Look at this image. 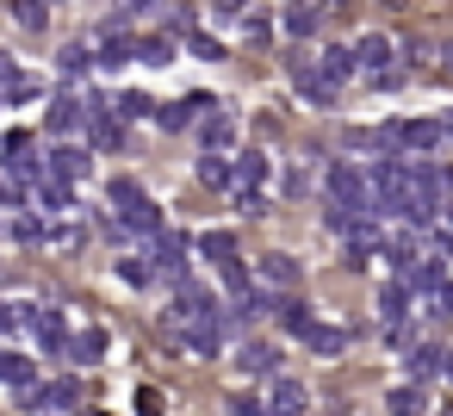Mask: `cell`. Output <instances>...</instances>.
<instances>
[{"mask_svg": "<svg viewBox=\"0 0 453 416\" xmlns=\"http://www.w3.org/2000/svg\"><path fill=\"white\" fill-rule=\"evenodd\" d=\"M261 280H267V286H292V280H298V261H292V255H261Z\"/></svg>", "mask_w": 453, "mask_h": 416, "instance_id": "4dcf8cb0", "label": "cell"}, {"mask_svg": "<svg viewBox=\"0 0 453 416\" xmlns=\"http://www.w3.org/2000/svg\"><path fill=\"white\" fill-rule=\"evenodd\" d=\"M323 75H329V81L342 88V81H354V75H360V57L335 44V50H323Z\"/></svg>", "mask_w": 453, "mask_h": 416, "instance_id": "cb8c5ba5", "label": "cell"}, {"mask_svg": "<svg viewBox=\"0 0 453 416\" xmlns=\"http://www.w3.org/2000/svg\"><path fill=\"white\" fill-rule=\"evenodd\" d=\"M131 404H137V416H162V410H168V397H162L156 385H137V397H131Z\"/></svg>", "mask_w": 453, "mask_h": 416, "instance_id": "60d3db41", "label": "cell"}, {"mask_svg": "<svg viewBox=\"0 0 453 416\" xmlns=\"http://www.w3.org/2000/svg\"><path fill=\"white\" fill-rule=\"evenodd\" d=\"M26 404H32L38 416H63V410H75V404H81V385H75V379H50V385H32V391H26Z\"/></svg>", "mask_w": 453, "mask_h": 416, "instance_id": "5b68a950", "label": "cell"}, {"mask_svg": "<svg viewBox=\"0 0 453 416\" xmlns=\"http://www.w3.org/2000/svg\"><path fill=\"white\" fill-rule=\"evenodd\" d=\"M354 57H360V75H372L379 88H397V81H403V69L391 63V38H379V32H372V38H360V44H354Z\"/></svg>", "mask_w": 453, "mask_h": 416, "instance_id": "7a4b0ae2", "label": "cell"}, {"mask_svg": "<svg viewBox=\"0 0 453 416\" xmlns=\"http://www.w3.org/2000/svg\"><path fill=\"white\" fill-rule=\"evenodd\" d=\"M329 199H335V212H372V218H379V205H372V174H360L354 162H335V168H329Z\"/></svg>", "mask_w": 453, "mask_h": 416, "instance_id": "6da1fadb", "label": "cell"}, {"mask_svg": "<svg viewBox=\"0 0 453 416\" xmlns=\"http://www.w3.org/2000/svg\"><path fill=\"white\" fill-rule=\"evenodd\" d=\"M7 168H13L19 181H38V156H32V137H26V131L7 137Z\"/></svg>", "mask_w": 453, "mask_h": 416, "instance_id": "e0dca14e", "label": "cell"}, {"mask_svg": "<svg viewBox=\"0 0 453 416\" xmlns=\"http://www.w3.org/2000/svg\"><path fill=\"white\" fill-rule=\"evenodd\" d=\"M261 181H267V156L242 150V156H236V187H230V193H261Z\"/></svg>", "mask_w": 453, "mask_h": 416, "instance_id": "ac0fdd59", "label": "cell"}, {"mask_svg": "<svg viewBox=\"0 0 453 416\" xmlns=\"http://www.w3.org/2000/svg\"><path fill=\"white\" fill-rule=\"evenodd\" d=\"M50 7H63V0H50Z\"/></svg>", "mask_w": 453, "mask_h": 416, "instance_id": "6f0895ef", "label": "cell"}, {"mask_svg": "<svg viewBox=\"0 0 453 416\" xmlns=\"http://www.w3.org/2000/svg\"><path fill=\"white\" fill-rule=\"evenodd\" d=\"M410 280H385L379 286V317H385V329H397V323H410Z\"/></svg>", "mask_w": 453, "mask_h": 416, "instance_id": "ba28073f", "label": "cell"}, {"mask_svg": "<svg viewBox=\"0 0 453 416\" xmlns=\"http://www.w3.org/2000/svg\"><path fill=\"white\" fill-rule=\"evenodd\" d=\"M211 13H224V19H242V13H249V0H211Z\"/></svg>", "mask_w": 453, "mask_h": 416, "instance_id": "bcb514c9", "label": "cell"}, {"mask_svg": "<svg viewBox=\"0 0 453 416\" xmlns=\"http://www.w3.org/2000/svg\"><path fill=\"white\" fill-rule=\"evenodd\" d=\"M137 57L162 69V63H174V44H168V38H143V44H137Z\"/></svg>", "mask_w": 453, "mask_h": 416, "instance_id": "74e56055", "label": "cell"}, {"mask_svg": "<svg viewBox=\"0 0 453 416\" xmlns=\"http://www.w3.org/2000/svg\"><path fill=\"white\" fill-rule=\"evenodd\" d=\"M286 75H292V88H298L311 106H335V81L323 75V63H311V57H286Z\"/></svg>", "mask_w": 453, "mask_h": 416, "instance_id": "3957f363", "label": "cell"}, {"mask_svg": "<svg viewBox=\"0 0 453 416\" xmlns=\"http://www.w3.org/2000/svg\"><path fill=\"white\" fill-rule=\"evenodd\" d=\"M44 125H50L57 137H69V131H81V125H88V100H57V106L44 112Z\"/></svg>", "mask_w": 453, "mask_h": 416, "instance_id": "9a60e30c", "label": "cell"}, {"mask_svg": "<svg viewBox=\"0 0 453 416\" xmlns=\"http://www.w3.org/2000/svg\"><path fill=\"white\" fill-rule=\"evenodd\" d=\"M19 317H26V329L38 335L44 354H69V323H63V311L44 304V311H19Z\"/></svg>", "mask_w": 453, "mask_h": 416, "instance_id": "277c9868", "label": "cell"}, {"mask_svg": "<svg viewBox=\"0 0 453 416\" xmlns=\"http://www.w3.org/2000/svg\"><path fill=\"white\" fill-rule=\"evenodd\" d=\"M385 416H422V391H416V385H397V391L385 397Z\"/></svg>", "mask_w": 453, "mask_h": 416, "instance_id": "836d02e7", "label": "cell"}, {"mask_svg": "<svg viewBox=\"0 0 453 416\" xmlns=\"http://www.w3.org/2000/svg\"><path fill=\"white\" fill-rule=\"evenodd\" d=\"M0 385H13V391H32V385H38V366H32V354H7V348H0Z\"/></svg>", "mask_w": 453, "mask_h": 416, "instance_id": "5bb4252c", "label": "cell"}, {"mask_svg": "<svg viewBox=\"0 0 453 416\" xmlns=\"http://www.w3.org/2000/svg\"><path fill=\"white\" fill-rule=\"evenodd\" d=\"M13 236H19V243H50L57 230H50L44 218H19V224H13Z\"/></svg>", "mask_w": 453, "mask_h": 416, "instance_id": "f35d334b", "label": "cell"}, {"mask_svg": "<svg viewBox=\"0 0 453 416\" xmlns=\"http://www.w3.org/2000/svg\"><path fill=\"white\" fill-rule=\"evenodd\" d=\"M434 298H441V311H453V286H441V292H434Z\"/></svg>", "mask_w": 453, "mask_h": 416, "instance_id": "f907efd6", "label": "cell"}, {"mask_svg": "<svg viewBox=\"0 0 453 416\" xmlns=\"http://www.w3.org/2000/svg\"><path fill=\"white\" fill-rule=\"evenodd\" d=\"M0 205H19V193H13L7 181H0Z\"/></svg>", "mask_w": 453, "mask_h": 416, "instance_id": "681fc988", "label": "cell"}, {"mask_svg": "<svg viewBox=\"0 0 453 416\" xmlns=\"http://www.w3.org/2000/svg\"><path fill=\"white\" fill-rule=\"evenodd\" d=\"M447 379H453V348H447Z\"/></svg>", "mask_w": 453, "mask_h": 416, "instance_id": "f5cc1de1", "label": "cell"}, {"mask_svg": "<svg viewBox=\"0 0 453 416\" xmlns=\"http://www.w3.org/2000/svg\"><path fill=\"white\" fill-rule=\"evenodd\" d=\"M156 273H162V267H156V255H150V261H137V255H125V261H119V280H125V286H156Z\"/></svg>", "mask_w": 453, "mask_h": 416, "instance_id": "f546056e", "label": "cell"}, {"mask_svg": "<svg viewBox=\"0 0 453 416\" xmlns=\"http://www.w3.org/2000/svg\"><path fill=\"white\" fill-rule=\"evenodd\" d=\"M187 50H193V57H205V63H224V44H218V38H205L199 26L187 32Z\"/></svg>", "mask_w": 453, "mask_h": 416, "instance_id": "d590c367", "label": "cell"}, {"mask_svg": "<svg viewBox=\"0 0 453 416\" xmlns=\"http://www.w3.org/2000/svg\"><path fill=\"white\" fill-rule=\"evenodd\" d=\"M441 218H447V230H453V205H441Z\"/></svg>", "mask_w": 453, "mask_h": 416, "instance_id": "816d5d0a", "label": "cell"}, {"mask_svg": "<svg viewBox=\"0 0 453 416\" xmlns=\"http://www.w3.org/2000/svg\"><path fill=\"white\" fill-rule=\"evenodd\" d=\"M218 273H224V292H230V298H242V292H255V286H249V273H242V261H224Z\"/></svg>", "mask_w": 453, "mask_h": 416, "instance_id": "ab89813d", "label": "cell"}, {"mask_svg": "<svg viewBox=\"0 0 453 416\" xmlns=\"http://www.w3.org/2000/svg\"><path fill=\"white\" fill-rule=\"evenodd\" d=\"M13 323H26V317H19V311H13V304H0V335H7V329H13Z\"/></svg>", "mask_w": 453, "mask_h": 416, "instance_id": "7dc6e473", "label": "cell"}, {"mask_svg": "<svg viewBox=\"0 0 453 416\" xmlns=\"http://www.w3.org/2000/svg\"><path fill=\"white\" fill-rule=\"evenodd\" d=\"M119 230H137V236H156L162 230V212H156V199L143 193V199H131L125 212H119Z\"/></svg>", "mask_w": 453, "mask_h": 416, "instance_id": "30bf717a", "label": "cell"}, {"mask_svg": "<svg viewBox=\"0 0 453 416\" xmlns=\"http://www.w3.org/2000/svg\"><path fill=\"white\" fill-rule=\"evenodd\" d=\"M304 348H311V354H342V348H348V329H335V323H311V329H304Z\"/></svg>", "mask_w": 453, "mask_h": 416, "instance_id": "603a6c76", "label": "cell"}, {"mask_svg": "<svg viewBox=\"0 0 453 416\" xmlns=\"http://www.w3.org/2000/svg\"><path fill=\"white\" fill-rule=\"evenodd\" d=\"M32 199H38V212H69V181H32Z\"/></svg>", "mask_w": 453, "mask_h": 416, "instance_id": "4316f807", "label": "cell"}, {"mask_svg": "<svg viewBox=\"0 0 453 416\" xmlns=\"http://www.w3.org/2000/svg\"><path fill=\"white\" fill-rule=\"evenodd\" d=\"M150 255H156L162 273H180V267H187V236H162V230H156V249H150Z\"/></svg>", "mask_w": 453, "mask_h": 416, "instance_id": "7402d4cb", "label": "cell"}, {"mask_svg": "<svg viewBox=\"0 0 453 416\" xmlns=\"http://www.w3.org/2000/svg\"><path fill=\"white\" fill-rule=\"evenodd\" d=\"M0 88H19V81H13V63H7V57H0Z\"/></svg>", "mask_w": 453, "mask_h": 416, "instance_id": "c3c4849f", "label": "cell"}, {"mask_svg": "<svg viewBox=\"0 0 453 416\" xmlns=\"http://www.w3.org/2000/svg\"><path fill=\"white\" fill-rule=\"evenodd\" d=\"M199 255H205L211 267H224V261H236V236H230V230H205V236H199Z\"/></svg>", "mask_w": 453, "mask_h": 416, "instance_id": "83f0119b", "label": "cell"}, {"mask_svg": "<svg viewBox=\"0 0 453 416\" xmlns=\"http://www.w3.org/2000/svg\"><path fill=\"white\" fill-rule=\"evenodd\" d=\"M224 410H230V416H273V404H261V397H249V391H230Z\"/></svg>", "mask_w": 453, "mask_h": 416, "instance_id": "e575fe53", "label": "cell"}, {"mask_svg": "<svg viewBox=\"0 0 453 416\" xmlns=\"http://www.w3.org/2000/svg\"><path fill=\"white\" fill-rule=\"evenodd\" d=\"M199 317H218V298H211L205 286H180V292H174V311H168V323L180 329V323H199Z\"/></svg>", "mask_w": 453, "mask_h": 416, "instance_id": "52a82bcc", "label": "cell"}, {"mask_svg": "<svg viewBox=\"0 0 453 416\" xmlns=\"http://www.w3.org/2000/svg\"><path fill=\"white\" fill-rule=\"evenodd\" d=\"M211 106H218V100H211V94H193V100H180V106H162V112H156V119H162V125H168V131H187V125H193V119H205V112H211Z\"/></svg>", "mask_w": 453, "mask_h": 416, "instance_id": "8fae6325", "label": "cell"}, {"mask_svg": "<svg viewBox=\"0 0 453 416\" xmlns=\"http://www.w3.org/2000/svg\"><path fill=\"white\" fill-rule=\"evenodd\" d=\"M137 57V44L125 38V32H106V50H100V69H125Z\"/></svg>", "mask_w": 453, "mask_h": 416, "instance_id": "f1b7e54d", "label": "cell"}, {"mask_svg": "<svg viewBox=\"0 0 453 416\" xmlns=\"http://www.w3.org/2000/svg\"><path fill=\"white\" fill-rule=\"evenodd\" d=\"M88 137H94V150H125V112H88Z\"/></svg>", "mask_w": 453, "mask_h": 416, "instance_id": "9c48e42d", "label": "cell"}, {"mask_svg": "<svg viewBox=\"0 0 453 416\" xmlns=\"http://www.w3.org/2000/svg\"><path fill=\"white\" fill-rule=\"evenodd\" d=\"M385 7H403V0H385Z\"/></svg>", "mask_w": 453, "mask_h": 416, "instance_id": "11a10c76", "label": "cell"}, {"mask_svg": "<svg viewBox=\"0 0 453 416\" xmlns=\"http://www.w3.org/2000/svg\"><path fill=\"white\" fill-rule=\"evenodd\" d=\"M137 7H156V0H137Z\"/></svg>", "mask_w": 453, "mask_h": 416, "instance_id": "db71d44e", "label": "cell"}, {"mask_svg": "<svg viewBox=\"0 0 453 416\" xmlns=\"http://www.w3.org/2000/svg\"><path fill=\"white\" fill-rule=\"evenodd\" d=\"M317 26H323V13H317V7H292V0H286V19H280V32H286V38H317Z\"/></svg>", "mask_w": 453, "mask_h": 416, "instance_id": "ffe728a7", "label": "cell"}, {"mask_svg": "<svg viewBox=\"0 0 453 416\" xmlns=\"http://www.w3.org/2000/svg\"><path fill=\"white\" fill-rule=\"evenodd\" d=\"M280 329L304 342V329H311V304H298V298H280Z\"/></svg>", "mask_w": 453, "mask_h": 416, "instance_id": "1f68e13d", "label": "cell"}, {"mask_svg": "<svg viewBox=\"0 0 453 416\" xmlns=\"http://www.w3.org/2000/svg\"><path fill=\"white\" fill-rule=\"evenodd\" d=\"M44 19H50V0H19V26L26 32H44Z\"/></svg>", "mask_w": 453, "mask_h": 416, "instance_id": "8d00e7d4", "label": "cell"}, {"mask_svg": "<svg viewBox=\"0 0 453 416\" xmlns=\"http://www.w3.org/2000/svg\"><path fill=\"white\" fill-rule=\"evenodd\" d=\"M57 69H63V75H88V44H69V50L57 57Z\"/></svg>", "mask_w": 453, "mask_h": 416, "instance_id": "b9f144b4", "label": "cell"}, {"mask_svg": "<svg viewBox=\"0 0 453 416\" xmlns=\"http://www.w3.org/2000/svg\"><path fill=\"white\" fill-rule=\"evenodd\" d=\"M199 137H205V150H230V137H236V125H230V119H224L218 106H211V112L199 119Z\"/></svg>", "mask_w": 453, "mask_h": 416, "instance_id": "d4e9b609", "label": "cell"}, {"mask_svg": "<svg viewBox=\"0 0 453 416\" xmlns=\"http://www.w3.org/2000/svg\"><path fill=\"white\" fill-rule=\"evenodd\" d=\"M242 38H249V44H267V38H273V26H267V19H255V13H242Z\"/></svg>", "mask_w": 453, "mask_h": 416, "instance_id": "ee69618b", "label": "cell"}, {"mask_svg": "<svg viewBox=\"0 0 453 416\" xmlns=\"http://www.w3.org/2000/svg\"><path fill=\"white\" fill-rule=\"evenodd\" d=\"M410 373H416V379L447 373V348H410Z\"/></svg>", "mask_w": 453, "mask_h": 416, "instance_id": "d6a6232c", "label": "cell"}, {"mask_svg": "<svg viewBox=\"0 0 453 416\" xmlns=\"http://www.w3.org/2000/svg\"><path fill=\"white\" fill-rule=\"evenodd\" d=\"M199 181H205V187H236V162H224V150H205Z\"/></svg>", "mask_w": 453, "mask_h": 416, "instance_id": "484cf974", "label": "cell"}, {"mask_svg": "<svg viewBox=\"0 0 453 416\" xmlns=\"http://www.w3.org/2000/svg\"><path fill=\"white\" fill-rule=\"evenodd\" d=\"M69 360H75V366H100V360H106V329L94 323V329L69 335Z\"/></svg>", "mask_w": 453, "mask_h": 416, "instance_id": "7c38bea8", "label": "cell"}, {"mask_svg": "<svg viewBox=\"0 0 453 416\" xmlns=\"http://www.w3.org/2000/svg\"><path fill=\"white\" fill-rule=\"evenodd\" d=\"M267 404H273V416H304L311 410V391L298 379H273V397Z\"/></svg>", "mask_w": 453, "mask_h": 416, "instance_id": "4fadbf2b", "label": "cell"}, {"mask_svg": "<svg viewBox=\"0 0 453 416\" xmlns=\"http://www.w3.org/2000/svg\"><path fill=\"white\" fill-rule=\"evenodd\" d=\"M50 174H57V181H81V174H88V156H81L75 143H57V150H50Z\"/></svg>", "mask_w": 453, "mask_h": 416, "instance_id": "44dd1931", "label": "cell"}, {"mask_svg": "<svg viewBox=\"0 0 453 416\" xmlns=\"http://www.w3.org/2000/svg\"><path fill=\"white\" fill-rule=\"evenodd\" d=\"M280 187H286V199H298V193H311V174H304V168L292 162V168L280 174Z\"/></svg>", "mask_w": 453, "mask_h": 416, "instance_id": "7bdbcfd3", "label": "cell"}, {"mask_svg": "<svg viewBox=\"0 0 453 416\" xmlns=\"http://www.w3.org/2000/svg\"><path fill=\"white\" fill-rule=\"evenodd\" d=\"M180 348H187V354H199V360H211V354L224 348V317H199V323H180Z\"/></svg>", "mask_w": 453, "mask_h": 416, "instance_id": "8992f818", "label": "cell"}, {"mask_svg": "<svg viewBox=\"0 0 453 416\" xmlns=\"http://www.w3.org/2000/svg\"><path fill=\"white\" fill-rule=\"evenodd\" d=\"M447 137H453V119H447Z\"/></svg>", "mask_w": 453, "mask_h": 416, "instance_id": "9f6ffc18", "label": "cell"}, {"mask_svg": "<svg viewBox=\"0 0 453 416\" xmlns=\"http://www.w3.org/2000/svg\"><path fill=\"white\" fill-rule=\"evenodd\" d=\"M150 106H156V100H143V94H125V100H119L125 119H150Z\"/></svg>", "mask_w": 453, "mask_h": 416, "instance_id": "f6af8a7d", "label": "cell"}, {"mask_svg": "<svg viewBox=\"0 0 453 416\" xmlns=\"http://www.w3.org/2000/svg\"><path fill=\"white\" fill-rule=\"evenodd\" d=\"M236 366H242V373H273V366H280V348H273V342H242V348H236Z\"/></svg>", "mask_w": 453, "mask_h": 416, "instance_id": "d6986e66", "label": "cell"}, {"mask_svg": "<svg viewBox=\"0 0 453 416\" xmlns=\"http://www.w3.org/2000/svg\"><path fill=\"white\" fill-rule=\"evenodd\" d=\"M441 143V125L434 119H410V125H397V150H434Z\"/></svg>", "mask_w": 453, "mask_h": 416, "instance_id": "2e32d148", "label": "cell"}]
</instances>
